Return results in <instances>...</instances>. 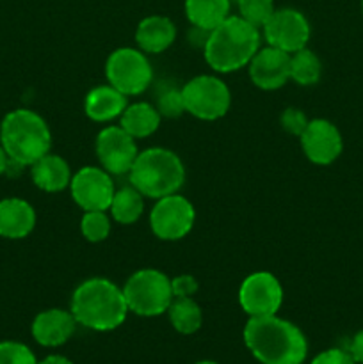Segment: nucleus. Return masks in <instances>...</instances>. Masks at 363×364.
Instances as JSON below:
<instances>
[{
    "label": "nucleus",
    "mask_w": 363,
    "mask_h": 364,
    "mask_svg": "<svg viewBox=\"0 0 363 364\" xmlns=\"http://www.w3.org/2000/svg\"><path fill=\"white\" fill-rule=\"evenodd\" d=\"M280 123L283 127V130L290 135H301L305 132L306 124H308V117L302 110L294 109V107H288L280 117Z\"/></svg>",
    "instance_id": "obj_30"
},
{
    "label": "nucleus",
    "mask_w": 363,
    "mask_h": 364,
    "mask_svg": "<svg viewBox=\"0 0 363 364\" xmlns=\"http://www.w3.org/2000/svg\"><path fill=\"white\" fill-rule=\"evenodd\" d=\"M349 354L352 355L356 363H362L363 364V329L359 333L354 334L351 341V347H349Z\"/></svg>",
    "instance_id": "obj_33"
},
{
    "label": "nucleus",
    "mask_w": 363,
    "mask_h": 364,
    "mask_svg": "<svg viewBox=\"0 0 363 364\" xmlns=\"http://www.w3.org/2000/svg\"><path fill=\"white\" fill-rule=\"evenodd\" d=\"M107 82L125 96L142 95L153 82V68L148 57L137 48H117L105 63Z\"/></svg>",
    "instance_id": "obj_7"
},
{
    "label": "nucleus",
    "mask_w": 363,
    "mask_h": 364,
    "mask_svg": "<svg viewBox=\"0 0 363 364\" xmlns=\"http://www.w3.org/2000/svg\"><path fill=\"white\" fill-rule=\"evenodd\" d=\"M238 304L251 316H270L283 304V287L270 272H253L238 288Z\"/></svg>",
    "instance_id": "obj_11"
},
{
    "label": "nucleus",
    "mask_w": 363,
    "mask_h": 364,
    "mask_svg": "<svg viewBox=\"0 0 363 364\" xmlns=\"http://www.w3.org/2000/svg\"><path fill=\"white\" fill-rule=\"evenodd\" d=\"M160 121H162V116L157 107L139 102L127 105V109L120 116V127L137 141V139H146L155 134L160 127Z\"/></svg>",
    "instance_id": "obj_21"
},
{
    "label": "nucleus",
    "mask_w": 363,
    "mask_h": 364,
    "mask_svg": "<svg viewBox=\"0 0 363 364\" xmlns=\"http://www.w3.org/2000/svg\"><path fill=\"white\" fill-rule=\"evenodd\" d=\"M260 50V31L241 16H228L212 28L203 46L206 64L217 73H233Z\"/></svg>",
    "instance_id": "obj_3"
},
{
    "label": "nucleus",
    "mask_w": 363,
    "mask_h": 364,
    "mask_svg": "<svg viewBox=\"0 0 363 364\" xmlns=\"http://www.w3.org/2000/svg\"><path fill=\"white\" fill-rule=\"evenodd\" d=\"M194 364H217V363H214V361H198V363H194Z\"/></svg>",
    "instance_id": "obj_36"
},
{
    "label": "nucleus",
    "mask_w": 363,
    "mask_h": 364,
    "mask_svg": "<svg viewBox=\"0 0 363 364\" xmlns=\"http://www.w3.org/2000/svg\"><path fill=\"white\" fill-rule=\"evenodd\" d=\"M70 192L84 212H107L116 188L110 174L102 167L85 166L71 176Z\"/></svg>",
    "instance_id": "obj_10"
},
{
    "label": "nucleus",
    "mask_w": 363,
    "mask_h": 364,
    "mask_svg": "<svg viewBox=\"0 0 363 364\" xmlns=\"http://www.w3.org/2000/svg\"><path fill=\"white\" fill-rule=\"evenodd\" d=\"M237 6L241 18L258 28H262L276 11L274 0H237Z\"/></svg>",
    "instance_id": "obj_27"
},
{
    "label": "nucleus",
    "mask_w": 363,
    "mask_h": 364,
    "mask_svg": "<svg viewBox=\"0 0 363 364\" xmlns=\"http://www.w3.org/2000/svg\"><path fill=\"white\" fill-rule=\"evenodd\" d=\"M157 110L162 117H178L185 112L182 89L162 84L157 91Z\"/></svg>",
    "instance_id": "obj_28"
},
{
    "label": "nucleus",
    "mask_w": 363,
    "mask_h": 364,
    "mask_svg": "<svg viewBox=\"0 0 363 364\" xmlns=\"http://www.w3.org/2000/svg\"><path fill=\"white\" fill-rule=\"evenodd\" d=\"M32 181L43 192H63L64 188L70 187L71 183V169L70 164L59 155L46 153L45 156L31 166Z\"/></svg>",
    "instance_id": "obj_19"
},
{
    "label": "nucleus",
    "mask_w": 363,
    "mask_h": 364,
    "mask_svg": "<svg viewBox=\"0 0 363 364\" xmlns=\"http://www.w3.org/2000/svg\"><path fill=\"white\" fill-rule=\"evenodd\" d=\"M320 75H322V64L312 50L302 48L290 53V80L302 87H308L320 80Z\"/></svg>",
    "instance_id": "obj_25"
},
{
    "label": "nucleus",
    "mask_w": 363,
    "mask_h": 364,
    "mask_svg": "<svg viewBox=\"0 0 363 364\" xmlns=\"http://www.w3.org/2000/svg\"><path fill=\"white\" fill-rule=\"evenodd\" d=\"M144 196L130 187H123L120 191H116L114 194L112 203H110V215L116 223L125 224V226H130V224L137 223L139 217L142 215V210H144V201H142Z\"/></svg>",
    "instance_id": "obj_24"
},
{
    "label": "nucleus",
    "mask_w": 363,
    "mask_h": 364,
    "mask_svg": "<svg viewBox=\"0 0 363 364\" xmlns=\"http://www.w3.org/2000/svg\"><path fill=\"white\" fill-rule=\"evenodd\" d=\"M196 210L187 198L177 194L157 199L149 213V228L159 240L177 242L191 233Z\"/></svg>",
    "instance_id": "obj_9"
},
{
    "label": "nucleus",
    "mask_w": 363,
    "mask_h": 364,
    "mask_svg": "<svg viewBox=\"0 0 363 364\" xmlns=\"http://www.w3.org/2000/svg\"><path fill=\"white\" fill-rule=\"evenodd\" d=\"M127 96L114 89L112 85H98L85 96V116L95 123H107L123 114L127 109Z\"/></svg>",
    "instance_id": "obj_20"
},
{
    "label": "nucleus",
    "mask_w": 363,
    "mask_h": 364,
    "mask_svg": "<svg viewBox=\"0 0 363 364\" xmlns=\"http://www.w3.org/2000/svg\"><path fill=\"white\" fill-rule=\"evenodd\" d=\"M128 180L144 198L160 199L177 194L185 183V167L177 153L166 148L141 151L128 173Z\"/></svg>",
    "instance_id": "obj_5"
},
{
    "label": "nucleus",
    "mask_w": 363,
    "mask_h": 364,
    "mask_svg": "<svg viewBox=\"0 0 363 364\" xmlns=\"http://www.w3.org/2000/svg\"><path fill=\"white\" fill-rule=\"evenodd\" d=\"M231 2H237V0H231Z\"/></svg>",
    "instance_id": "obj_38"
},
{
    "label": "nucleus",
    "mask_w": 363,
    "mask_h": 364,
    "mask_svg": "<svg viewBox=\"0 0 363 364\" xmlns=\"http://www.w3.org/2000/svg\"><path fill=\"white\" fill-rule=\"evenodd\" d=\"M171 290L173 297H192L198 291V281L189 274H182L171 279Z\"/></svg>",
    "instance_id": "obj_31"
},
{
    "label": "nucleus",
    "mask_w": 363,
    "mask_h": 364,
    "mask_svg": "<svg viewBox=\"0 0 363 364\" xmlns=\"http://www.w3.org/2000/svg\"><path fill=\"white\" fill-rule=\"evenodd\" d=\"M38 364H73L68 358L64 355H48L43 361H38Z\"/></svg>",
    "instance_id": "obj_35"
},
{
    "label": "nucleus",
    "mask_w": 363,
    "mask_h": 364,
    "mask_svg": "<svg viewBox=\"0 0 363 364\" xmlns=\"http://www.w3.org/2000/svg\"><path fill=\"white\" fill-rule=\"evenodd\" d=\"M11 166H13V160L9 159V155L6 153V149H4L2 144H0V176H2V174H6L7 171H9Z\"/></svg>",
    "instance_id": "obj_34"
},
{
    "label": "nucleus",
    "mask_w": 363,
    "mask_h": 364,
    "mask_svg": "<svg viewBox=\"0 0 363 364\" xmlns=\"http://www.w3.org/2000/svg\"><path fill=\"white\" fill-rule=\"evenodd\" d=\"M185 112L201 121H216L226 116L231 105L228 85L212 75H199L191 78L182 87Z\"/></svg>",
    "instance_id": "obj_8"
},
{
    "label": "nucleus",
    "mask_w": 363,
    "mask_h": 364,
    "mask_svg": "<svg viewBox=\"0 0 363 364\" xmlns=\"http://www.w3.org/2000/svg\"><path fill=\"white\" fill-rule=\"evenodd\" d=\"M362 13H363V0H362Z\"/></svg>",
    "instance_id": "obj_37"
},
{
    "label": "nucleus",
    "mask_w": 363,
    "mask_h": 364,
    "mask_svg": "<svg viewBox=\"0 0 363 364\" xmlns=\"http://www.w3.org/2000/svg\"><path fill=\"white\" fill-rule=\"evenodd\" d=\"M249 78L263 91H276L290 80V53L267 45L248 64Z\"/></svg>",
    "instance_id": "obj_15"
},
{
    "label": "nucleus",
    "mask_w": 363,
    "mask_h": 364,
    "mask_svg": "<svg viewBox=\"0 0 363 364\" xmlns=\"http://www.w3.org/2000/svg\"><path fill=\"white\" fill-rule=\"evenodd\" d=\"M36 226V212L32 205L20 198H6L0 201V237L21 240L28 237Z\"/></svg>",
    "instance_id": "obj_17"
},
{
    "label": "nucleus",
    "mask_w": 363,
    "mask_h": 364,
    "mask_svg": "<svg viewBox=\"0 0 363 364\" xmlns=\"http://www.w3.org/2000/svg\"><path fill=\"white\" fill-rule=\"evenodd\" d=\"M310 364H356V361L349 352L340 350V348H330V350H324L315 355Z\"/></svg>",
    "instance_id": "obj_32"
},
{
    "label": "nucleus",
    "mask_w": 363,
    "mask_h": 364,
    "mask_svg": "<svg viewBox=\"0 0 363 364\" xmlns=\"http://www.w3.org/2000/svg\"><path fill=\"white\" fill-rule=\"evenodd\" d=\"M0 364H38V359L25 343L0 341Z\"/></svg>",
    "instance_id": "obj_29"
},
{
    "label": "nucleus",
    "mask_w": 363,
    "mask_h": 364,
    "mask_svg": "<svg viewBox=\"0 0 363 364\" xmlns=\"http://www.w3.org/2000/svg\"><path fill=\"white\" fill-rule=\"evenodd\" d=\"M75 327H77V320L71 315V311L53 308L36 315L31 331L36 343L46 348H56L73 336Z\"/></svg>",
    "instance_id": "obj_16"
},
{
    "label": "nucleus",
    "mask_w": 363,
    "mask_h": 364,
    "mask_svg": "<svg viewBox=\"0 0 363 364\" xmlns=\"http://www.w3.org/2000/svg\"><path fill=\"white\" fill-rule=\"evenodd\" d=\"M177 39V27L167 16H148L139 21L135 43L144 53H162Z\"/></svg>",
    "instance_id": "obj_18"
},
{
    "label": "nucleus",
    "mask_w": 363,
    "mask_h": 364,
    "mask_svg": "<svg viewBox=\"0 0 363 364\" xmlns=\"http://www.w3.org/2000/svg\"><path fill=\"white\" fill-rule=\"evenodd\" d=\"M128 311L139 316H159L167 313L173 302L171 279L155 269H142L132 274L123 287Z\"/></svg>",
    "instance_id": "obj_6"
},
{
    "label": "nucleus",
    "mask_w": 363,
    "mask_h": 364,
    "mask_svg": "<svg viewBox=\"0 0 363 364\" xmlns=\"http://www.w3.org/2000/svg\"><path fill=\"white\" fill-rule=\"evenodd\" d=\"M262 32L267 45L287 53H295L306 48L312 34L305 14L290 7L274 11L273 16L262 27Z\"/></svg>",
    "instance_id": "obj_12"
},
{
    "label": "nucleus",
    "mask_w": 363,
    "mask_h": 364,
    "mask_svg": "<svg viewBox=\"0 0 363 364\" xmlns=\"http://www.w3.org/2000/svg\"><path fill=\"white\" fill-rule=\"evenodd\" d=\"M0 144L18 166H32L52 149L46 121L31 109L11 110L0 123Z\"/></svg>",
    "instance_id": "obj_4"
},
{
    "label": "nucleus",
    "mask_w": 363,
    "mask_h": 364,
    "mask_svg": "<svg viewBox=\"0 0 363 364\" xmlns=\"http://www.w3.org/2000/svg\"><path fill=\"white\" fill-rule=\"evenodd\" d=\"M70 311L82 327L109 333L125 323L128 306L123 288L105 277H93L75 288Z\"/></svg>",
    "instance_id": "obj_2"
},
{
    "label": "nucleus",
    "mask_w": 363,
    "mask_h": 364,
    "mask_svg": "<svg viewBox=\"0 0 363 364\" xmlns=\"http://www.w3.org/2000/svg\"><path fill=\"white\" fill-rule=\"evenodd\" d=\"M244 343L262 364H302L308 355L302 331L276 315L251 316L244 327Z\"/></svg>",
    "instance_id": "obj_1"
},
{
    "label": "nucleus",
    "mask_w": 363,
    "mask_h": 364,
    "mask_svg": "<svg viewBox=\"0 0 363 364\" xmlns=\"http://www.w3.org/2000/svg\"><path fill=\"white\" fill-rule=\"evenodd\" d=\"M95 148L100 164L109 174H128L139 155L135 139L121 127H107L100 130Z\"/></svg>",
    "instance_id": "obj_13"
},
{
    "label": "nucleus",
    "mask_w": 363,
    "mask_h": 364,
    "mask_svg": "<svg viewBox=\"0 0 363 364\" xmlns=\"http://www.w3.org/2000/svg\"><path fill=\"white\" fill-rule=\"evenodd\" d=\"M167 315L174 331L185 336L198 333L203 323L201 308L192 301V297H174L167 309Z\"/></svg>",
    "instance_id": "obj_23"
},
{
    "label": "nucleus",
    "mask_w": 363,
    "mask_h": 364,
    "mask_svg": "<svg viewBox=\"0 0 363 364\" xmlns=\"http://www.w3.org/2000/svg\"><path fill=\"white\" fill-rule=\"evenodd\" d=\"M302 153L317 166H330L340 156L344 141L338 128L327 119H312L299 135Z\"/></svg>",
    "instance_id": "obj_14"
},
{
    "label": "nucleus",
    "mask_w": 363,
    "mask_h": 364,
    "mask_svg": "<svg viewBox=\"0 0 363 364\" xmlns=\"http://www.w3.org/2000/svg\"><path fill=\"white\" fill-rule=\"evenodd\" d=\"M231 0H185V14L192 27L212 31L230 16Z\"/></svg>",
    "instance_id": "obj_22"
},
{
    "label": "nucleus",
    "mask_w": 363,
    "mask_h": 364,
    "mask_svg": "<svg viewBox=\"0 0 363 364\" xmlns=\"http://www.w3.org/2000/svg\"><path fill=\"white\" fill-rule=\"evenodd\" d=\"M80 231L91 244H100L110 235V219L105 212H85L80 220Z\"/></svg>",
    "instance_id": "obj_26"
}]
</instances>
